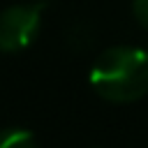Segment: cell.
Returning <instances> with one entry per match:
<instances>
[{
	"instance_id": "1",
	"label": "cell",
	"mask_w": 148,
	"mask_h": 148,
	"mask_svg": "<svg viewBox=\"0 0 148 148\" xmlns=\"http://www.w3.org/2000/svg\"><path fill=\"white\" fill-rule=\"evenodd\" d=\"M90 83L109 102H136L148 92V58L139 46H111L92 62Z\"/></svg>"
},
{
	"instance_id": "2",
	"label": "cell",
	"mask_w": 148,
	"mask_h": 148,
	"mask_svg": "<svg viewBox=\"0 0 148 148\" xmlns=\"http://www.w3.org/2000/svg\"><path fill=\"white\" fill-rule=\"evenodd\" d=\"M42 23V5H12L0 12V51L16 53L32 44Z\"/></svg>"
},
{
	"instance_id": "3",
	"label": "cell",
	"mask_w": 148,
	"mask_h": 148,
	"mask_svg": "<svg viewBox=\"0 0 148 148\" xmlns=\"http://www.w3.org/2000/svg\"><path fill=\"white\" fill-rule=\"evenodd\" d=\"M0 148H39V143L25 127H5L0 132Z\"/></svg>"
},
{
	"instance_id": "4",
	"label": "cell",
	"mask_w": 148,
	"mask_h": 148,
	"mask_svg": "<svg viewBox=\"0 0 148 148\" xmlns=\"http://www.w3.org/2000/svg\"><path fill=\"white\" fill-rule=\"evenodd\" d=\"M67 42H69V46H72L74 51L88 49V46H90V32H88V28H86L83 23L72 25L69 32H67Z\"/></svg>"
},
{
	"instance_id": "5",
	"label": "cell",
	"mask_w": 148,
	"mask_h": 148,
	"mask_svg": "<svg viewBox=\"0 0 148 148\" xmlns=\"http://www.w3.org/2000/svg\"><path fill=\"white\" fill-rule=\"evenodd\" d=\"M132 12L136 16V21L148 28V0H132Z\"/></svg>"
},
{
	"instance_id": "6",
	"label": "cell",
	"mask_w": 148,
	"mask_h": 148,
	"mask_svg": "<svg viewBox=\"0 0 148 148\" xmlns=\"http://www.w3.org/2000/svg\"><path fill=\"white\" fill-rule=\"evenodd\" d=\"M139 49H141V51H143V53H146V58H148V39H146V42H143V44H141V46H139Z\"/></svg>"
},
{
	"instance_id": "7",
	"label": "cell",
	"mask_w": 148,
	"mask_h": 148,
	"mask_svg": "<svg viewBox=\"0 0 148 148\" xmlns=\"http://www.w3.org/2000/svg\"><path fill=\"white\" fill-rule=\"evenodd\" d=\"M42 2H46V0H42Z\"/></svg>"
}]
</instances>
